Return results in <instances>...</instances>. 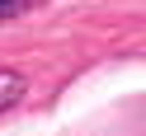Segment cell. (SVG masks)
Returning a JSON list of instances; mask_svg holds the SVG:
<instances>
[{
  "label": "cell",
  "instance_id": "obj_2",
  "mask_svg": "<svg viewBox=\"0 0 146 136\" xmlns=\"http://www.w3.org/2000/svg\"><path fill=\"white\" fill-rule=\"evenodd\" d=\"M42 0H0V24H14V19H24V14H33Z\"/></svg>",
  "mask_w": 146,
  "mask_h": 136
},
{
  "label": "cell",
  "instance_id": "obj_1",
  "mask_svg": "<svg viewBox=\"0 0 146 136\" xmlns=\"http://www.w3.org/2000/svg\"><path fill=\"white\" fill-rule=\"evenodd\" d=\"M24 94H29V75H24V70H14V66H0V113H5V108H14Z\"/></svg>",
  "mask_w": 146,
  "mask_h": 136
}]
</instances>
